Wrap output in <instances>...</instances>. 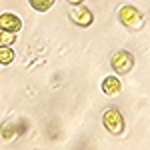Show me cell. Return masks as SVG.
Segmentation results:
<instances>
[{
	"label": "cell",
	"instance_id": "5b68a950",
	"mask_svg": "<svg viewBox=\"0 0 150 150\" xmlns=\"http://www.w3.org/2000/svg\"><path fill=\"white\" fill-rule=\"evenodd\" d=\"M0 28H2V30H10V32H20V28H22V20H20L16 14L4 12V14L0 16Z\"/></svg>",
	"mask_w": 150,
	"mask_h": 150
},
{
	"label": "cell",
	"instance_id": "3957f363",
	"mask_svg": "<svg viewBox=\"0 0 150 150\" xmlns=\"http://www.w3.org/2000/svg\"><path fill=\"white\" fill-rule=\"evenodd\" d=\"M110 66L116 74H128L134 68V56L128 50H116L110 56Z\"/></svg>",
	"mask_w": 150,
	"mask_h": 150
},
{
	"label": "cell",
	"instance_id": "9c48e42d",
	"mask_svg": "<svg viewBox=\"0 0 150 150\" xmlns=\"http://www.w3.org/2000/svg\"><path fill=\"white\" fill-rule=\"evenodd\" d=\"M16 36H18V32L2 30V32H0V44H2V46H10L12 42H16Z\"/></svg>",
	"mask_w": 150,
	"mask_h": 150
},
{
	"label": "cell",
	"instance_id": "7a4b0ae2",
	"mask_svg": "<svg viewBox=\"0 0 150 150\" xmlns=\"http://www.w3.org/2000/svg\"><path fill=\"white\" fill-rule=\"evenodd\" d=\"M102 124L104 128L112 134V136H120L122 132H124V128H126V124H124V116H122V112L118 110V108H106L102 114Z\"/></svg>",
	"mask_w": 150,
	"mask_h": 150
},
{
	"label": "cell",
	"instance_id": "277c9868",
	"mask_svg": "<svg viewBox=\"0 0 150 150\" xmlns=\"http://www.w3.org/2000/svg\"><path fill=\"white\" fill-rule=\"evenodd\" d=\"M68 18L72 24L80 26V28H88L90 24L94 22V14L84 4H76V6H70L68 10Z\"/></svg>",
	"mask_w": 150,
	"mask_h": 150
},
{
	"label": "cell",
	"instance_id": "52a82bcc",
	"mask_svg": "<svg viewBox=\"0 0 150 150\" xmlns=\"http://www.w3.org/2000/svg\"><path fill=\"white\" fill-rule=\"evenodd\" d=\"M54 2H56V0H28V4H30L36 12H48L54 6Z\"/></svg>",
	"mask_w": 150,
	"mask_h": 150
},
{
	"label": "cell",
	"instance_id": "30bf717a",
	"mask_svg": "<svg viewBox=\"0 0 150 150\" xmlns=\"http://www.w3.org/2000/svg\"><path fill=\"white\" fill-rule=\"evenodd\" d=\"M70 6H76V4H84V0H66Z\"/></svg>",
	"mask_w": 150,
	"mask_h": 150
},
{
	"label": "cell",
	"instance_id": "6da1fadb",
	"mask_svg": "<svg viewBox=\"0 0 150 150\" xmlns=\"http://www.w3.org/2000/svg\"><path fill=\"white\" fill-rule=\"evenodd\" d=\"M118 18H120V22L124 24L128 30H132V32L142 30V28H144V22H146L144 14H142L138 8L130 6V4L120 6V10H118Z\"/></svg>",
	"mask_w": 150,
	"mask_h": 150
},
{
	"label": "cell",
	"instance_id": "ba28073f",
	"mask_svg": "<svg viewBox=\"0 0 150 150\" xmlns=\"http://www.w3.org/2000/svg\"><path fill=\"white\" fill-rule=\"evenodd\" d=\"M14 50H12L10 46H0V64L2 66H8V64H12V60H14Z\"/></svg>",
	"mask_w": 150,
	"mask_h": 150
},
{
	"label": "cell",
	"instance_id": "8992f818",
	"mask_svg": "<svg viewBox=\"0 0 150 150\" xmlns=\"http://www.w3.org/2000/svg\"><path fill=\"white\" fill-rule=\"evenodd\" d=\"M102 92L106 96H110V98H114V96H118L122 92V82L118 80L116 76H106L102 80Z\"/></svg>",
	"mask_w": 150,
	"mask_h": 150
}]
</instances>
